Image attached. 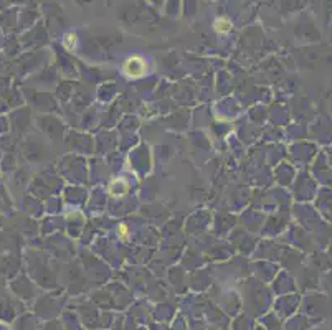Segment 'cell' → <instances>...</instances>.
Returning <instances> with one entry per match:
<instances>
[{
    "mask_svg": "<svg viewBox=\"0 0 332 330\" xmlns=\"http://www.w3.org/2000/svg\"><path fill=\"white\" fill-rule=\"evenodd\" d=\"M122 71L126 73L127 78L137 79L144 76V73L147 71V65H145V61L140 56H129L124 61V65H122Z\"/></svg>",
    "mask_w": 332,
    "mask_h": 330,
    "instance_id": "1",
    "label": "cell"
},
{
    "mask_svg": "<svg viewBox=\"0 0 332 330\" xmlns=\"http://www.w3.org/2000/svg\"><path fill=\"white\" fill-rule=\"evenodd\" d=\"M108 190L112 197H122V195H126V192L129 190V184L124 179H114V180H111Z\"/></svg>",
    "mask_w": 332,
    "mask_h": 330,
    "instance_id": "2",
    "label": "cell"
},
{
    "mask_svg": "<svg viewBox=\"0 0 332 330\" xmlns=\"http://www.w3.org/2000/svg\"><path fill=\"white\" fill-rule=\"evenodd\" d=\"M213 30H215L217 33H228L230 30H232V22H230L228 19L220 17V19H217L215 22H213Z\"/></svg>",
    "mask_w": 332,
    "mask_h": 330,
    "instance_id": "3",
    "label": "cell"
},
{
    "mask_svg": "<svg viewBox=\"0 0 332 330\" xmlns=\"http://www.w3.org/2000/svg\"><path fill=\"white\" fill-rule=\"evenodd\" d=\"M63 43H65V47L68 48L70 51H75L76 45H78V37H76V33H75V32L66 33V37H65V40H63Z\"/></svg>",
    "mask_w": 332,
    "mask_h": 330,
    "instance_id": "4",
    "label": "cell"
},
{
    "mask_svg": "<svg viewBox=\"0 0 332 330\" xmlns=\"http://www.w3.org/2000/svg\"><path fill=\"white\" fill-rule=\"evenodd\" d=\"M117 235H119V238L121 240H127V226L124 225V223H121L119 226H117Z\"/></svg>",
    "mask_w": 332,
    "mask_h": 330,
    "instance_id": "5",
    "label": "cell"
}]
</instances>
